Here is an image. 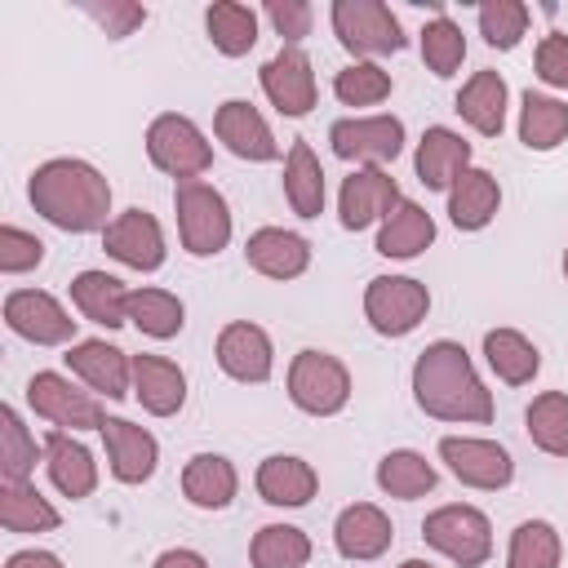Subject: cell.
<instances>
[{
    "label": "cell",
    "instance_id": "681fc988",
    "mask_svg": "<svg viewBox=\"0 0 568 568\" xmlns=\"http://www.w3.org/2000/svg\"><path fill=\"white\" fill-rule=\"evenodd\" d=\"M4 568H62V559L53 550H18L4 559Z\"/></svg>",
    "mask_w": 568,
    "mask_h": 568
},
{
    "label": "cell",
    "instance_id": "e575fe53",
    "mask_svg": "<svg viewBox=\"0 0 568 568\" xmlns=\"http://www.w3.org/2000/svg\"><path fill=\"white\" fill-rule=\"evenodd\" d=\"M0 524L9 532H53L62 524V515L27 479V484H0Z\"/></svg>",
    "mask_w": 568,
    "mask_h": 568
},
{
    "label": "cell",
    "instance_id": "8992f818",
    "mask_svg": "<svg viewBox=\"0 0 568 568\" xmlns=\"http://www.w3.org/2000/svg\"><path fill=\"white\" fill-rule=\"evenodd\" d=\"M422 537H426V546L448 555L457 568H479L493 555V524H488V515L475 510V506H462V501L430 510L426 524H422Z\"/></svg>",
    "mask_w": 568,
    "mask_h": 568
},
{
    "label": "cell",
    "instance_id": "ba28073f",
    "mask_svg": "<svg viewBox=\"0 0 568 568\" xmlns=\"http://www.w3.org/2000/svg\"><path fill=\"white\" fill-rule=\"evenodd\" d=\"M430 311V293L413 275H377L364 288V315L382 337H404L413 333Z\"/></svg>",
    "mask_w": 568,
    "mask_h": 568
},
{
    "label": "cell",
    "instance_id": "4fadbf2b",
    "mask_svg": "<svg viewBox=\"0 0 568 568\" xmlns=\"http://www.w3.org/2000/svg\"><path fill=\"white\" fill-rule=\"evenodd\" d=\"M399 186L390 173L382 169H355L351 178H342V191H337V213H342V226L346 231H364L373 222H386L399 204Z\"/></svg>",
    "mask_w": 568,
    "mask_h": 568
},
{
    "label": "cell",
    "instance_id": "d6986e66",
    "mask_svg": "<svg viewBox=\"0 0 568 568\" xmlns=\"http://www.w3.org/2000/svg\"><path fill=\"white\" fill-rule=\"evenodd\" d=\"M217 368L235 382H266L275 368V351H271L266 328H257L248 320L226 324L217 333Z\"/></svg>",
    "mask_w": 568,
    "mask_h": 568
},
{
    "label": "cell",
    "instance_id": "484cf974",
    "mask_svg": "<svg viewBox=\"0 0 568 568\" xmlns=\"http://www.w3.org/2000/svg\"><path fill=\"white\" fill-rule=\"evenodd\" d=\"M501 209V186L488 169H466L448 191V217L457 231H484Z\"/></svg>",
    "mask_w": 568,
    "mask_h": 568
},
{
    "label": "cell",
    "instance_id": "4dcf8cb0",
    "mask_svg": "<svg viewBox=\"0 0 568 568\" xmlns=\"http://www.w3.org/2000/svg\"><path fill=\"white\" fill-rule=\"evenodd\" d=\"M284 195L297 217L324 213V169H320V155L311 151V142H302V138L284 155Z\"/></svg>",
    "mask_w": 568,
    "mask_h": 568
},
{
    "label": "cell",
    "instance_id": "277c9868",
    "mask_svg": "<svg viewBox=\"0 0 568 568\" xmlns=\"http://www.w3.org/2000/svg\"><path fill=\"white\" fill-rule=\"evenodd\" d=\"M288 399L311 417H333L351 399V373L328 351H297L288 364Z\"/></svg>",
    "mask_w": 568,
    "mask_h": 568
},
{
    "label": "cell",
    "instance_id": "30bf717a",
    "mask_svg": "<svg viewBox=\"0 0 568 568\" xmlns=\"http://www.w3.org/2000/svg\"><path fill=\"white\" fill-rule=\"evenodd\" d=\"M328 142H333V155L377 169V164H390L404 151V120H395V115H351V120H337L328 129Z\"/></svg>",
    "mask_w": 568,
    "mask_h": 568
},
{
    "label": "cell",
    "instance_id": "3957f363",
    "mask_svg": "<svg viewBox=\"0 0 568 568\" xmlns=\"http://www.w3.org/2000/svg\"><path fill=\"white\" fill-rule=\"evenodd\" d=\"M173 209H178V235H182V248L191 257H213L226 248L231 240V209H226V195L200 178L191 182H178L173 186Z\"/></svg>",
    "mask_w": 568,
    "mask_h": 568
},
{
    "label": "cell",
    "instance_id": "c3c4849f",
    "mask_svg": "<svg viewBox=\"0 0 568 568\" xmlns=\"http://www.w3.org/2000/svg\"><path fill=\"white\" fill-rule=\"evenodd\" d=\"M84 13L106 31V36H129L133 27L146 22V9L142 4H129V0H106V4H84Z\"/></svg>",
    "mask_w": 568,
    "mask_h": 568
},
{
    "label": "cell",
    "instance_id": "cb8c5ba5",
    "mask_svg": "<svg viewBox=\"0 0 568 568\" xmlns=\"http://www.w3.org/2000/svg\"><path fill=\"white\" fill-rule=\"evenodd\" d=\"M133 395L151 417H173L186 404V373L164 355H133Z\"/></svg>",
    "mask_w": 568,
    "mask_h": 568
},
{
    "label": "cell",
    "instance_id": "8d00e7d4",
    "mask_svg": "<svg viewBox=\"0 0 568 568\" xmlns=\"http://www.w3.org/2000/svg\"><path fill=\"white\" fill-rule=\"evenodd\" d=\"M204 27H209L213 49L226 53V58H240V53H248V49L257 44V13H253L248 4L217 0V4H209Z\"/></svg>",
    "mask_w": 568,
    "mask_h": 568
},
{
    "label": "cell",
    "instance_id": "60d3db41",
    "mask_svg": "<svg viewBox=\"0 0 568 568\" xmlns=\"http://www.w3.org/2000/svg\"><path fill=\"white\" fill-rule=\"evenodd\" d=\"M564 541L546 519H524L510 532V550H506V568H559Z\"/></svg>",
    "mask_w": 568,
    "mask_h": 568
},
{
    "label": "cell",
    "instance_id": "f5cc1de1",
    "mask_svg": "<svg viewBox=\"0 0 568 568\" xmlns=\"http://www.w3.org/2000/svg\"><path fill=\"white\" fill-rule=\"evenodd\" d=\"M564 275H568V253H564Z\"/></svg>",
    "mask_w": 568,
    "mask_h": 568
},
{
    "label": "cell",
    "instance_id": "44dd1931",
    "mask_svg": "<svg viewBox=\"0 0 568 568\" xmlns=\"http://www.w3.org/2000/svg\"><path fill=\"white\" fill-rule=\"evenodd\" d=\"M417 182L430 191H453V182L470 169V142L448 129V124H430L417 142Z\"/></svg>",
    "mask_w": 568,
    "mask_h": 568
},
{
    "label": "cell",
    "instance_id": "603a6c76",
    "mask_svg": "<svg viewBox=\"0 0 568 568\" xmlns=\"http://www.w3.org/2000/svg\"><path fill=\"white\" fill-rule=\"evenodd\" d=\"M44 466H49L53 488L62 497H71V501H84L98 488V462H93V453L80 439H71L67 430H49L44 435Z\"/></svg>",
    "mask_w": 568,
    "mask_h": 568
},
{
    "label": "cell",
    "instance_id": "2e32d148",
    "mask_svg": "<svg viewBox=\"0 0 568 568\" xmlns=\"http://www.w3.org/2000/svg\"><path fill=\"white\" fill-rule=\"evenodd\" d=\"M67 368L98 395L106 399H124L129 395V382H133V355H124L120 346L102 342V337H84V342H71L67 351Z\"/></svg>",
    "mask_w": 568,
    "mask_h": 568
},
{
    "label": "cell",
    "instance_id": "836d02e7",
    "mask_svg": "<svg viewBox=\"0 0 568 568\" xmlns=\"http://www.w3.org/2000/svg\"><path fill=\"white\" fill-rule=\"evenodd\" d=\"M129 324L155 342H169L182 333L186 311H182L178 293H169V288H133L129 293Z\"/></svg>",
    "mask_w": 568,
    "mask_h": 568
},
{
    "label": "cell",
    "instance_id": "ee69618b",
    "mask_svg": "<svg viewBox=\"0 0 568 568\" xmlns=\"http://www.w3.org/2000/svg\"><path fill=\"white\" fill-rule=\"evenodd\" d=\"M479 36L493 49H515L528 36V4L524 0H484L479 4Z\"/></svg>",
    "mask_w": 568,
    "mask_h": 568
},
{
    "label": "cell",
    "instance_id": "f546056e",
    "mask_svg": "<svg viewBox=\"0 0 568 568\" xmlns=\"http://www.w3.org/2000/svg\"><path fill=\"white\" fill-rule=\"evenodd\" d=\"M430 244H435V217H430L417 200H399L395 213H390V217L382 222V231H377V253H382V257L408 262V257L426 253Z\"/></svg>",
    "mask_w": 568,
    "mask_h": 568
},
{
    "label": "cell",
    "instance_id": "8fae6325",
    "mask_svg": "<svg viewBox=\"0 0 568 568\" xmlns=\"http://www.w3.org/2000/svg\"><path fill=\"white\" fill-rule=\"evenodd\" d=\"M4 324L36 346H62L75 337L80 320H71V311L44 288H13L4 297Z\"/></svg>",
    "mask_w": 568,
    "mask_h": 568
},
{
    "label": "cell",
    "instance_id": "6da1fadb",
    "mask_svg": "<svg viewBox=\"0 0 568 568\" xmlns=\"http://www.w3.org/2000/svg\"><path fill=\"white\" fill-rule=\"evenodd\" d=\"M413 399L426 417L439 422H493V395L479 382L462 342H430L413 364Z\"/></svg>",
    "mask_w": 568,
    "mask_h": 568
},
{
    "label": "cell",
    "instance_id": "ab89813d",
    "mask_svg": "<svg viewBox=\"0 0 568 568\" xmlns=\"http://www.w3.org/2000/svg\"><path fill=\"white\" fill-rule=\"evenodd\" d=\"M36 457H40L36 435L22 426L18 408L4 404L0 408V475H4V484H27L36 470Z\"/></svg>",
    "mask_w": 568,
    "mask_h": 568
},
{
    "label": "cell",
    "instance_id": "f35d334b",
    "mask_svg": "<svg viewBox=\"0 0 568 568\" xmlns=\"http://www.w3.org/2000/svg\"><path fill=\"white\" fill-rule=\"evenodd\" d=\"M528 422V439L550 453V457H568V395L564 390H546L528 404L524 413Z\"/></svg>",
    "mask_w": 568,
    "mask_h": 568
},
{
    "label": "cell",
    "instance_id": "7c38bea8",
    "mask_svg": "<svg viewBox=\"0 0 568 568\" xmlns=\"http://www.w3.org/2000/svg\"><path fill=\"white\" fill-rule=\"evenodd\" d=\"M439 457L448 462V470L466 484V488H506L515 479V462L497 439H475V435H444L439 439Z\"/></svg>",
    "mask_w": 568,
    "mask_h": 568
},
{
    "label": "cell",
    "instance_id": "1f68e13d",
    "mask_svg": "<svg viewBox=\"0 0 568 568\" xmlns=\"http://www.w3.org/2000/svg\"><path fill=\"white\" fill-rule=\"evenodd\" d=\"M484 359L506 386H528L537 377V368H541L537 346L519 328H488L484 333Z\"/></svg>",
    "mask_w": 568,
    "mask_h": 568
},
{
    "label": "cell",
    "instance_id": "f907efd6",
    "mask_svg": "<svg viewBox=\"0 0 568 568\" xmlns=\"http://www.w3.org/2000/svg\"><path fill=\"white\" fill-rule=\"evenodd\" d=\"M151 568H209V559L200 555V550H186V546H178V550H164Z\"/></svg>",
    "mask_w": 568,
    "mask_h": 568
},
{
    "label": "cell",
    "instance_id": "74e56055",
    "mask_svg": "<svg viewBox=\"0 0 568 568\" xmlns=\"http://www.w3.org/2000/svg\"><path fill=\"white\" fill-rule=\"evenodd\" d=\"M306 559H311V537L293 524H266L248 546L253 568H306Z\"/></svg>",
    "mask_w": 568,
    "mask_h": 568
},
{
    "label": "cell",
    "instance_id": "ffe728a7",
    "mask_svg": "<svg viewBox=\"0 0 568 568\" xmlns=\"http://www.w3.org/2000/svg\"><path fill=\"white\" fill-rule=\"evenodd\" d=\"M390 537H395L390 515H386L382 506H373V501L346 506V510L337 515V524H333V546H337V555H342V559H355V564H368V559L386 555V550H390Z\"/></svg>",
    "mask_w": 568,
    "mask_h": 568
},
{
    "label": "cell",
    "instance_id": "d4e9b609",
    "mask_svg": "<svg viewBox=\"0 0 568 568\" xmlns=\"http://www.w3.org/2000/svg\"><path fill=\"white\" fill-rule=\"evenodd\" d=\"M182 493L200 510H226L240 493V475L222 453H195L182 466Z\"/></svg>",
    "mask_w": 568,
    "mask_h": 568
},
{
    "label": "cell",
    "instance_id": "5bb4252c",
    "mask_svg": "<svg viewBox=\"0 0 568 568\" xmlns=\"http://www.w3.org/2000/svg\"><path fill=\"white\" fill-rule=\"evenodd\" d=\"M102 248L133 266V271H160L164 266V231L146 209H124L120 217H111V226L102 231Z\"/></svg>",
    "mask_w": 568,
    "mask_h": 568
},
{
    "label": "cell",
    "instance_id": "9c48e42d",
    "mask_svg": "<svg viewBox=\"0 0 568 568\" xmlns=\"http://www.w3.org/2000/svg\"><path fill=\"white\" fill-rule=\"evenodd\" d=\"M27 404L36 408V417H44V422H53L58 430H102V422H106V413H102V404L89 395V390H75L62 373H36L31 382H27Z\"/></svg>",
    "mask_w": 568,
    "mask_h": 568
},
{
    "label": "cell",
    "instance_id": "f6af8a7d",
    "mask_svg": "<svg viewBox=\"0 0 568 568\" xmlns=\"http://www.w3.org/2000/svg\"><path fill=\"white\" fill-rule=\"evenodd\" d=\"M44 262V244L22 231V226H0V271L4 275H27Z\"/></svg>",
    "mask_w": 568,
    "mask_h": 568
},
{
    "label": "cell",
    "instance_id": "9a60e30c",
    "mask_svg": "<svg viewBox=\"0 0 568 568\" xmlns=\"http://www.w3.org/2000/svg\"><path fill=\"white\" fill-rule=\"evenodd\" d=\"M262 93L280 115H306L315 106V71L311 58L297 44H284L266 67H262Z\"/></svg>",
    "mask_w": 568,
    "mask_h": 568
},
{
    "label": "cell",
    "instance_id": "5b68a950",
    "mask_svg": "<svg viewBox=\"0 0 568 568\" xmlns=\"http://www.w3.org/2000/svg\"><path fill=\"white\" fill-rule=\"evenodd\" d=\"M146 155H151V164L160 173H169L178 182H191V178H200L213 164L209 138L200 133L195 120H186L178 111H164V115L151 120V129H146Z\"/></svg>",
    "mask_w": 568,
    "mask_h": 568
},
{
    "label": "cell",
    "instance_id": "816d5d0a",
    "mask_svg": "<svg viewBox=\"0 0 568 568\" xmlns=\"http://www.w3.org/2000/svg\"><path fill=\"white\" fill-rule=\"evenodd\" d=\"M399 568H435V564H426V559H404Z\"/></svg>",
    "mask_w": 568,
    "mask_h": 568
},
{
    "label": "cell",
    "instance_id": "bcb514c9",
    "mask_svg": "<svg viewBox=\"0 0 568 568\" xmlns=\"http://www.w3.org/2000/svg\"><path fill=\"white\" fill-rule=\"evenodd\" d=\"M266 18H271L275 36H284L288 44H297L302 36H311L315 9H311L306 0H266Z\"/></svg>",
    "mask_w": 568,
    "mask_h": 568
},
{
    "label": "cell",
    "instance_id": "52a82bcc",
    "mask_svg": "<svg viewBox=\"0 0 568 568\" xmlns=\"http://www.w3.org/2000/svg\"><path fill=\"white\" fill-rule=\"evenodd\" d=\"M328 18H333V31H337L342 49H351L355 58H377V53H399L404 49L399 18L382 0H333Z\"/></svg>",
    "mask_w": 568,
    "mask_h": 568
},
{
    "label": "cell",
    "instance_id": "7dc6e473",
    "mask_svg": "<svg viewBox=\"0 0 568 568\" xmlns=\"http://www.w3.org/2000/svg\"><path fill=\"white\" fill-rule=\"evenodd\" d=\"M532 67H537V75H541L550 89H568V36H564V31L541 36Z\"/></svg>",
    "mask_w": 568,
    "mask_h": 568
},
{
    "label": "cell",
    "instance_id": "7bdbcfd3",
    "mask_svg": "<svg viewBox=\"0 0 568 568\" xmlns=\"http://www.w3.org/2000/svg\"><path fill=\"white\" fill-rule=\"evenodd\" d=\"M333 93L342 106H377L382 98H390V71H382L377 62H351L333 75Z\"/></svg>",
    "mask_w": 568,
    "mask_h": 568
},
{
    "label": "cell",
    "instance_id": "7a4b0ae2",
    "mask_svg": "<svg viewBox=\"0 0 568 568\" xmlns=\"http://www.w3.org/2000/svg\"><path fill=\"white\" fill-rule=\"evenodd\" d=\"M31 209L53 222L58 231L71 235H89V231H106V213H111V182L89 164V160H44L31 173Z\"/></svg>",
    "mask_w": 568,
    "mask_h": 568
},
{
    "label": "cell",
    "instance_id": "ac0fdd59",
    "mask_svg": "<svg viewBox=\"0 0 568 568\" xmlns=\"http://www.w3.org/2000/svg\"><path fill=\"white\" fill-rule=\"evenodd\" d=\"M102 444H106V466L120 484H146L160 466V444L151 430L124 422V417H106L102 422Z\"/></svg>",
    "mask_w": 568,
    "mask_h": 568
},
{
    "label": "cell",
    "instance_id": "4316f807",
    "mask_svg": "<svg viewBox=\"0 0 568 568\" xmlns=\"http://www.w3.org/2000/svg\"><path fill=\"white\" fill-rule=\"evenodd\" d=\"M315 488H320L315 466L293 453H275L257 466V493L271 506H306L315 497Z\"/></svg>",
    "mask_w": 568,
    "mask_h": 568
},
{
    "label": "cell",
    "instance_id": "e0dca14e",
    "mask_svg": "<svg viewBox=\"0 0 568 568\" xmlns=\"http://www.w3.org/2000/svg\"><path fill=\"white\" fill-rule=\"evenodd\" d=\"M213 133H217V142H226V151L240 155V160L266 164V160L280 155V142H275L271 124H266L262 111H257L253 102H244V98H231V102L217 106V115H213Z\"/></svg>",
    "mask_w": 568,
    "mask_h": 568
},
{
    "label": "cell",
    "instance_id": "83f0119b",
    "mask_svg": "<svg viewBox=\"0 0 568 568\" xmlns=\"http://www.w3.org/2000/svg\"><path fill=\"white\" fill-rule=\"evenodd\" d=\"M71 302L84 320H93L102 328L129 324V288L106 271H80L71 280Z\"/></svg>",
    "mask_w": 568,
    "mask_h": 568
},
{
    "label": "cell",
    "instance_id": "b9f144b4",
    "mask_svg": "<svg viewBox=\"0 0 568 568\" xmlns=\"http://www.w3.org/2000/svg\"><path fill=\"white\" fill-rule=\"evenodd\" d=\"M466 58V36L462 27L448 18V13H435L426 27H422V62L435 71V75H453Z\"/></svg>",
    "mask_w": 568,
    "mask_h": 568
},
{
    "label": "cell",
    "instance_id": "d6a6232c",
    "mask_svg": "<svg viewBox=\"0 0 568 568\" xmlns=\"http://www.w3.org/2000/svg\"><path fill=\"white\" fill-rule=\"evenodd\" d=\"M564 138H568V102L528 89L519 106V142L528 151H555Z\"/></svg>",
    "mask_w": 568,
    "mask_h": 568
},
{
    "label": "cell",
    "instance_id": "f1b7e54d",
    "mask_svg": "<svg viewBox=\"0 0 568 568\" xmlns=\"http://www.w3.org/2000/svg\"><path fill=\"white\" fill-rule=\"evenodd\" d=\"M457 115L475 129V133H484V138H497L501 129H506V80L497 75V71H475L466 84H462V93H457Z\"/></svg>",
    "mask_w": 568,
    "mask_h": 568
},
{
    "label": "cell",
    "instance_id": "d590c367",
    "mask_svg": "<svg viewBox=\"0 0 568 568\" xmlns=\"http://www.w3.org/2000/svg\"><path fill=\"white\" fill-rule=\"evenodd\" d=\"M435 466L422 457V453H413V448H395V453H386L382 462H377V488L386 493V497H399V501H413V497H426L430 488H435Z\"/></svg>",
    "mask_w": 568,
    "mask_h": 568
},
{
    "label": "cell",
    "instance_id": "7402d4cb",
    "mask_svg": "<svg viewBox=\"0 0 568 568\" xmlns=\"http://www.w3.org/2000/svg\"><path fill=\"white\" fill-rule=\"evenodd\" d=\"M244 257L257 275L266 280H297L306 266H311V244L297 235V231H284V226H262L248 235L244 244Z\"/></svg>",
    "mask_w": 568,
    "mask_h": 568
}]
</instances>
